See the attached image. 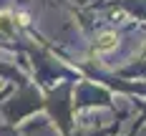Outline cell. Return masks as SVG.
Here are the masks:
<instances>
[{"label":"cell","mask_w":146,"mask_h":136,"mask_svg":"<svg viewBox=\"0 0 146 136\" xmlns=\"http://www.w3.org/2000/svg\"><path fill=\"white\" fill-rule=\"evenodd\" d=\"M18 23H15V15L13 13H0V33L3 35H13Z\"/></svg>","instance_id":"1"},{"label":"cell","mask_w":146,"mask_h":136,"mask_svg":"<svg viewBox=\"0 0 146 136\" xmlns=\"http://www.w3.org/2000/svg\"><path fill=\"white\" fill-rule=\"evenodd\" d=\"M111 48H116V35L113 33H101V38L96 40V50H111Z\"/></svg>","instance_id":"2"}]
</instances>
